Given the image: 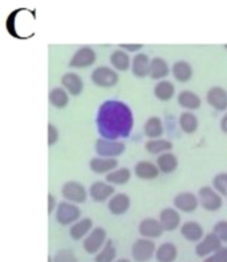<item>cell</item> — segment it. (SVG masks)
<instances>
[{
	"label": "cell",
	"instance_id": "obj_10",
	"mask_svg": "<svg viewBox=\"0 0 227 262\" xmlns=\"http://www.w3.org/2000/svg\"><path fill=\"white\" fill-rule=\"evenodd\" d=\"M89 194H90L95 203H105L106 200H109L115 194V188L108 181L106 183L96 181L89 188Z\"/></svg>",
	"mask_w": 227,
	"mask_h": 262
},
{
	"label": "cell",
	"instance_id": "obj_40",
	"mask_svg": "<svg viewBox=\"0 0 227 262\" xmlns=\"http://www.w3.org/2000/svg\"><path fill=\"white\" fill-rule=\"evenodd\" d=\"M214 254L218 257V258H219V261L221 262H227V248L226 246H222V248H219V249H218Z\"/></svg>",
	"mask_w": 227,
	"mask_h": 262
},
{
	"label": "cell",
	"instance_id": "obj_6",
	"mask_svg": "<svg viewBox=\"0 0 227 262\" xmlns=\"http://www.w3.org/2000/svg\"><path fill=\"white\" fill-rule=\"evenodd\" d=\"M92 81L101 88H110L119 83V75L112 68L108 67H99L92 72Z\"/></svg>",
	"mask_w": 227,
	"mask_h": 262
},
{
	"label": "cell",
	"instance_id": "obj_42",
	"mask_svg": "<svg viewBox=\"0 0 227 262\" xmlns=\"http://www.w3.org/2000/svg\"><path fill=\"white\" fill-rule=\"evenodd\" d=\"M221 130L227 135V113L224 115L223 117H222V120H221Z\"/></svg>",
	"mask_w": 227,
	"mask_h": 262
},
{
	"label": "cell",
	"instance_id": "obj_31",
	"mask_svg": "<svg viewBox=\"0 0 227 262\" xmlns=\"http://www.w3.org/2000/svg\"><path fill=\"white\" fill-rule=\"evenodd\" d=\"M173 148L171 141L164 139H151L145 144V149L151 155H162L165 152H170Z\"/></svg>",
	"mask_w": 227,
	"mask_h": 262
},
{
	"label": "cell",
	"instance_id": "obj_11",
	"mask_svg": "<svg viewBox=\"0 0 227 262\" xmlns=\"http://www.w3.org/2000/svg\"><path fill=\"white\" fill-rule=\"evenodd\" d=\"M139 232L142 237L145 238H160L162 233L165 232L164 226L161 225L160 220L154 219H145L142 220L139 225Z\"/></svg>",
	"mask_w": 227,
	"mask_h": 262
},
{
	"label": "cell",
	"instance_id": "obj_12",
	"mask_svg": "<svg viewBox=\"0 0 227 262\" xmlns=\"http://www.w3.org/2000/svg\"><path fill=\"white\" fill-rule=\"evenodd\" d=\"M199 205V199L190 192L178 193L174 197V206L184 213H193Z\"/></svg>",
	"mask_w": 227,
	"mask_h": 262
},
{
	"label": "cell",
	"instance_id": "obj_18",
	"mask_svg": "<svg viewBox=\"0 0 227 262\" xmlns=\"http://www.w3.org/2000/svg\"><path fill=\"white\" fill-rule=\"evenodd\" d=\"M61 84H63L64 88H65V90L68 91V93H71L72 96H79V95H81L82 90H84L82 79L77 75V73H65V75L61 77Z\"/></svg>",
	"mask_w": 227,
	"mask_h": 262
},
{
	"label": "cell",
	"instance_id": "obj_2",
	"mask_svg": "<svg viewBox=\"0 0 227 262\" xmlns=\"http://www.w3.org/2000/svg\"><path fill=\"white\" fill-rule=\"evenodd\" d=\"M198 199L202 208L209 212H217L218 209H221L222 197L214 188H210V186L201 188L198 192Z\"/></svg>",
	"mask_w": 227,
	"mask_h": 262
},
{
	"label": "cell",
	"instance_id": "obj_25",
	"mask_svg": "<svg viewBox=\"0 0 227 262\" xmlns=\"http://www.w3.org/2000/svg\"><path fill=\"white\" fill-rule=\"evenodd\" d=\"M157 166L160 172L162 173H173L178 166V159L171 152H165L160 155L157 159Z\"/></svg>",
	"mask_w": 227,
	"mask_h": 262
},
{
	"label": "cell",
	"instance_id": "obj_28",
	"mask_svg": "<svg viewBox=\"0 0 227 262\" xmlns=\"http://www.w3.org/2000/svg\"><path fill=\"white\" fill-rule=\"evenodd\" d=\"M177 258V248L174 244L165 243L155 250V259L158 262H174Z\"/></svg>",
	"mask_w": 227,
	"mask_h": 262
},
{
	"label": "cell",
	"instance_id": "obj_34",
	"mask_svg": "<svg viewBox=\"0 0 227 262\" xmlns=\"http://www.w3.org/2000/svg\"><path fill=\"white\" fill-rule=\"evenodd\" d=\"M179 126L185 133L191 135L194 133L198 128V119L194 113L191 112H184L179 116Z\"/></svg>",
	"mask_w": 227,
	"mask_h": 262
},
{
	"label": "cell",
	"instance_id": "obj_8",
	"mask_svg": "<svg viewBox=\"0 0 227 262\" xmlns=\"http://www.w3.org/2000/svg\"><path fill=\"white\" fill-rule=\"evenodd\" d=\"M219 248H222V241L214 232L209 233L195 246V253L198 257L210 256L217 252Z\"/></svg>",
	"mask_w": 227,
	"mask_h": 262
},
{
	"label": "cell",
	"instance_id": "obj_33",
	"mask_svg": "<svg viewBox=\"0 0 227 262\" xmlns=\"http://www.w3.org/2000/svg\"><path fill=\"white\" fill-rule=\"evenodd\" d=\"M116 254H117V250H116L113 241L106 239L105 245L102 246V249L96 254L95 262H115Z\"/></svg>",
	"mask_w": 227,
	"mask_h": 262
},
{
	"label": "cell",
	"instance_id": "obj_24",
	"mask_svg": "<svg viewBox=\"0 0 227 262\" xmlns=\"http://www.w3.org/2000/svg\"><path fill=\"white\" fill-rule=\"evenodd\" d=\"M178 104L188 111H195L201 106V97L191 91H182L177 97Z\"/></svg>",
	"mask_w": 227,
	"mask_h": 262
},
{
	"label": "cell",
	"instance_id": "obj_20",
	"mask_svg": "<svg viewBox=\"0 0 227 262\" xmlns=\"http://www.w3.org/2000/svg\"><path fill=\"white\" fill-rule=\"evenodd\" d=\"M150 61L148 55L145 53H139L135 55L132 60V72L135 77H145L149 75L150 70Z\"/></svg>",
	"mask_w": 227,
	"mask_h": 262
},
{
	"label": "cell",
	"instance_id": "obj_9",
	"mask_svg": "<svg viewBox=\"0 0 227 262\" xmlns=\"http://www.w3.org/2000/svg\"><path fill=\"white\" fill-rule=\"evenodd\" d=\"M96 52L90 47H81L75 52L70 61V67L72 68H88L93 66L96 61Z\"/></svg>",
	"mask_w": 227,
	"mask_h": 262
},
{
	"label": "cell",
	"instance_id": "obj_23",
	"mask_svg": "<svg viewBox=\"0 0 227 262\" xmlns=\"http://www.w3.org/2000/svg\"><path fill=\"white\" fill-rule=\"evenodd\" d=\"M170 73L168 63L161 57H154L150 61V70H149V76L153 80H162Z\"/></svg>",
	"mask_w": 227,
	"mask_h": 262
},
{
	"label": "cell",
	"instance_id": "obj_16",
	"mask_svg": "<svg viewBox=\"0 0 227 262\" xmlns=\"http://www.w3.org/2000/svg\"><path fill=\"white\" fill-rule=\"evenodd\" d=\"M181 234L185 239H188L190 243H199L205 237L203 228L197 221H186L181 226Z\"/></svg>",
	"mask_w": 227,
	"mask_h": 262
},
{
	"label": "cell",
	"instance_id": "obj_13",
	"mask_svg": "<svg viewBox=\"0 0 227 262\" xmlns=\"http://www.w3.org/2000/svg\"><path fill=\"white\" fill-rule=\"evenodd\" d=\"M119 166V161L113 157H95L89 161L90 170L97 174H108L109 172L115 170Z\"/></svg>",
	"mask_w": 227,
	"mask_h": 262
},
{
	"label": "cell",
	"instance_id": "obj_35",
	"mask_svg": "<svg viewBox=\"0 0 227 262\" xmlns=\"http://www.w3.org/2000/svg\"><path fill=\"white\" fill-rule=\"evenodd\" d=\"M213 186L219 194L227 196V173H219L213 180Z\"/></svg>",
	"mask_w": 227,
	"mask_h": 262
},
{
	"label": "cell",
	"instance_id": "obj_21",
	"mask_svg": "<svg viewBox=\"0 0 227 262\" xmlns=\"http://www.w3.org/2000/svg\"><path fill=\"white\" fill-rule=\"evenodd\" d=\"M171 73L174 76L175 80H178L179 83H188L189 80L193 77V68L190 64L185 60H179L175 61L171 67Z\"/></svg>",
	"mask_w": 227,
	"mask_h": 262
},
{
	"label": "cell",
	"instance_id": "obj_36",
	"mask_svg": "<svg viewBox=\"0 0 227 262\" xmlns=\"http://www.w3.org/2000/svg\"><path fill=\"white\" fill-rule=\"evenodd\" d=\"M53 262H77V258L72 250L61 249L53 256Z\"/></svg>",
	"mask_w": 227,
	"mask_h": 262
},
{
	"label": "cell",
	"instance_id": "obj_41",
	"mask_svg": "<svg viewBox=\"0 0 227 262\" xmlns=\"http://www.w3.org/2000/svg\"><path fill=\"white\" fill-rule=\"evenodd\" d=\"M53 209H56V199L52 194H48V214H52Z\"/></svg>",
	"mask_w": 227,
	"mask_h": 262
},
{
	"label": "cell",
	"instance_id": "obj_1",
	"mask_svg": "<svg viewBox=\"0 0 227 262\" xmlns=\"http://www.w3.org/2000/svg\"><path fill=\"white\" fill-rule=\"evenodd\" d=\"M81 216V210L80 208L75 205L73 203H60L56 208V221L60 225H72L76 221H79Z\"/></svg>",
	"mask_w": 227,
	"mask_h": 262
},
{
	"label": "cell",
	"instance_id": "obj_45",
	"mask_svg": "<svg viewBox=\"0 0 227 262\" xmlns=\"http://www.w3.org/2000/svg\"><path fill=\"white\" fill-rule=\"evenodd\" d=\"M48 262H53V258H52V257H48Z\"/></svg>",
	"mask_w": 227,
	"mask_h": 262
},
{
	"label": "cell",
	"instance_id": "obj_30",
	"mask_svg": "<svg viewBox=\"0 0 227 262\" xmlns=\"http://www.w3.org/2000/svg\"><path fill=\"white\" fill-rule=\"evenodd\" d=\"M50 103L52 104L55 108H59V110H63L70 103V96H68V91L65 88H53L50 92Z\"/></svg>",
	"mask_w": 227,
	"mask_h": 262
},
{
	"label": "cell",
	"instance_id": "obj_38",
	"mask_svg": "<svg viewBox=\"0 0 227 262\" xmlns=\"http://www.w3.org/2000/svg\"><path fill=\"white\" fill-rule=\"evenodd\" d=\"M57 140H59V130L55 125L48 124V145L52 146L53 144L57 143Z\"/></svg>",
	"mask_w": 227,
	"mask_h": 262
},
{
	"label": "cell",
	"instance_id": "obj_44",
	"mask_svg": "<svg viewBox=\"0 0 227 262\" xmlns=\"http://www.w3.org/2000/svg\"><path fill=\"white\" fill-rule=\"evenodd\" d=\"M115 262H130V261L126 258H121V259H117V261H115Z\"/></svg>",
	"mask_w": 227,
	"mask_h": 262
},
{
	"label": "cell",
	"instance_id": "obj_22",
	"mask_svg": "<svg viewBox=\"0 0 227 262\" xmlns=\"http://www.w3.org/2000/svg\"><path fill=\"white\" fill-rule=\"evenodd\" d=\"M134 173L139 179L149 181V180L157 179L160 169H158L157 165L149 163V161H140V163L134 166Z\"/></svg>",
	"mask_w": 227,
	"mask_h": 262
},
{
	"label": "cell",
	"instance_id": "obj_29",
	"mask_svg": "<svg viewBox=\"0 0 227 262\" xmlns=\"http://www.w3.org/2000/svg\"><path fill=\"white\" fill-rule=\"evenodd\" d=\"M144 132L149 139H160L164 133V126L160 117H150L146 120L145 125H144Z\"/></svg>",
	"mask_w": 227,
	"mask_h": 262
},
{
	"label": "cell",
	"instance_id": "obj_14",
	"mask_svg": "<svg viewBox=\"0 0 227 262\" xmlns=\"http://www.w3.org/2000/svg\"><path fill=\"white\" fill-rule=\"evenodd\" d=\"M129 208H130V199L124 193L113 194L108 201L109 212L115 216H121V214L128 212Z\"/></svg>",
	"mask_w": 227,
	"mask_h": 262
},
{
	"label": "cell",
	"instance_id": "obj_39",
	"mask_svg": "<svg viewBox=\"0 0 227 262\" xmlns=\"http://www.w3.org/2000/svg\"><path fill=\"white\" fill-rule=\"evenodd\" d=\"M120 48L126 50L128 52H135V51H140L141 48H144V46L142 44H120Z\"/></svg>",
	"mask_w": 227,
	"mask_h": 262
},
{
	"label": "cell",
	"instance_id": "obj_17",
	"mask_svg": "<svg viewBox=\"0 0 227 262\" xmlns=\"http://www.w3.org/2000/svg\"><path fill=\"white\" fill-rule=\"evenodd\" d=\"M160 223H161V225L164 226V229L166 232H173L181 224V216H179L178 210L166 208V209L161 210V213H160Z\"/></svg>",
	"mask_w": 227,
	"mask_h": 262
},
{
	"label": "cell",
	"instance_id": "obj_27",
	"mask_svg": "<svg viewBox=\"0 0 227 262\" xmlns=\"http://www.w3.org/2000/svg\"><path fill=\"white\" fill-rule=\"evenodd\" d=\"M109 61L112 64V67L116 71H128L129 67H130V57H129L128 52L122 50H117L115 52H112L110 57H109Z\"/></svg>",
	"mask_w": 227,
	"mask_h": 262
},
{
	"label": "cell",
	"instance_id": "obj_32",
	"mask_svg": "<svg viewBox=\"0 0 227 262\" xmlns=\"http://www.w3.org/2000/svg\"><path fill=\"white\" fill-rule=\"evenodd\" d=\"M130 170L128 168H116L106 174V181L112 185H125L130 180Z\"/></svg>",
	"mask_w": 227,
	"mask_h": 262
},
{
	"label": "cell",
	"instance_id": "obj_15",
	"mask_svg": "<svg viewBox=\"0 0 227 262\" xmlns=\"http://www.w3.org/2000/svg\"><path fill=\"white\" fill-rule=\"evenodd\" d=\"M206 100L214 110L223 111L227 110V92L221 86H214L206 95Z\"/></svg>",
	"mask_w": 227,
	"mask_h": 262
},
{
	"label": "cell",
	"instance_id": "obj_19",
	"mask_svg": "<svg viewBox=\"0 0 227 262\" xmlns=\"http://www.w3.org/2000/svg\"><path fill=\"white\" fill-rule=\"evenodd\" d=\"M93 228V223L90 219H82L79 220V221H76L75 224H72L70 229V234L72 237V239L75 241H80V239L85 238L88 236L90 230Z\"/></svg>",
	"mask_w": 227,
	"mask_h": 262
},
{
	"label": "cell",
	"instance_id": "obj_3",
	"mask_svg": "<svg viewBox=\"0 0 227 262\" xmlns=\"http://www.w3.org/2000/svg\"><path fill=\"white\" fill-rule=\"evenodd\" d=\"M125 150V144L117 140L99 139L96 141V153L101 157H113L122 155Z\"/></svg>",
	"mask_w": 227,
	"mask_h": 262
},
{
	"label": "cell",
	"instance_id": "obj_37",
	"mask_svg": "<svg viewBox=\"0 0 227 262\" xmlns=\"http://www.w3.org/2000/svg\"><path fill=\"white\" fill-rule=\"evenodd\" d=\"M213 232L219 237L222 243H227V221H218Z\"/></svg>",
	"mask_w": 227,
	"mask_h": 262
},
{
	"label": "cell",
	"instance_id": "obj_43",
	"mask_svg": "<svg viewBox=\"0 0 227 262\" xmlns=\"http://www.w3.org/2000/svg\"><path fill=\"white\" fill-rule=\"evenodd\" d=\"M203 262H221V261H219V258H218V257L215 256V254H213V256L206 257Z\"/></svg>",
	"mask_w": 227,
	"mask_h": 262
},
{
	"label": "cell",
	"instance_id": "obj_5",
	"mask_svg": "<svg viewBox=\"0 0 227 262\" xmlns=\"http://www.w3.org/2000/svg\"><path fill=\"white\" fill-rule=\"evenodd\" d=\"M155 245L150 238L137 239L132 246L133 259L137 262H146L155 256Z\"/></svg>",
	"mask_w": 227,
	"mask_h": 262
},
{
	"label": "cell",
	"instance_id": "obj_7",
	"mask_svg": "<svg viewBox=\"0 0 227 262\" xmlns=\"http://www.w3.org/2000/svg\"><path fill=\"white\" fill-rule=\"evenodd\" d=\"M61 194H63V197L66 201L73 204L85 203L86 196H88L85 186L77 183V181H68V183L64 184L63 189H61Z\"/></svg>",
	"mask_w": 227,
	"mask_h": 262
},
{
	"label": "cell",
	"instance_id": "obj_4",
	"mask_svg": "<svg viewBox=\"0 0 227 262\" xmlns=\"http://www.w3.org/2000/svg\"><path fill=\"white\" fill-rule=\"evenodd\" d=\"M106 243V232L104 228H95L90 230L88 236L85 237L82 248L88 254H96L102 249V246Z\"/></svg>",
	"mask_w": 227,
	"mask_h": 262
},
{
	"label": "cell",
	"instance_id": "obj_26",
	"mask_svg": "<svg viewBox=\"0 0 227 262\" xmlns=\"http://www.w3.org/2000/svg\"><path fill=\"white\" fill-rule=\"evenodd\" d=\"M175 88L174 84L170 83L169 80H161L158 81L154 86V96L160 101H169L171 97L174 96Z\"/></svg>",
	"mask_w": 227,
	"mask_h": 262
}]
</instances>
